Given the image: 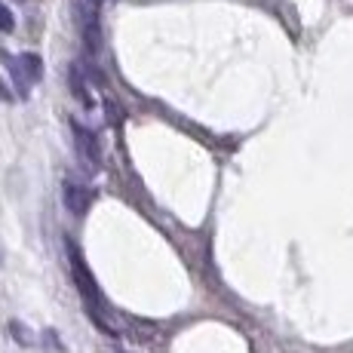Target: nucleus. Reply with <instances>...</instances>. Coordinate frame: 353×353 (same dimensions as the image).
I'll return each mask as SVG.
<instances>
[{"label": "nucleus", "instance_id": "obj_1", "mask_svg": "<svg viewBox=\"0 0 353 353\" xmlns=\"http://www.w3.org/2000/svg\"><path fill=\"white\" fill-rule=\"evenodd\" d=\"M74 148H77V157L83 163L90 172H99L101 166V148H99V139L90 132V129H83L80 123H74Z\"/></svg>", "mask_w": 353, "mask_h": 353}, {"label": "nucleus", "instance_id": "obj_2", "mask_svg": "<svg viewBox=\"0 0 353 353\" xmlns=\"http://www.w3.org/2000/svg\"><path fill=\"white\" fill-rule=\"evenodd\" d=\"M62 203H65V209L71 215L83 219V215L90 212V206H92V191L83 185V181L65 179V185H62Z\"/></svg>", "mask_w": 353, "mask_h": 353}, {"label": "nucleus", "instance_id": "obj_3", "mask_svg": "<svg viewBox=\"0 0 353 353\" xmlns=\"http://www.w3.org/2000/svg\"><path fill=\"white\" fill-rule=\"evenodd\" d=\"M71 274H74V283H77V289H80V295H83V301L90 304H101V298H99V289H96V280H92V274L86 270V264H83V258H80V252L71 246Z\"/></svg>", "mask_w": 353, "mask_h": 353}, {"label": "nucleus", "instance_id": "obj_4", "mask_svg": "<svg viewBox=\"0 0 353 353\" xmlns=\"http://www.w3.org/2000/svg\"><path fill=\"white\" fill-rule=\"evenodd\" d=\"M12 74H16V83L19 86H28V83H37L40 74H43V68H40L37 56L25 52V56H19L16 62H12Z\"/></svg>", "mask_w": 353, "mask_h": 353}, {"label": "nucleus", "instance_id": "obj_5", "mask_svg": "<svg viewBox=\"0 0 353 353\" xmlns=\"http://www.w3.org/2000/svg\"><path fill=\"white\" fill-rule=\"evenodd\" d=\"M71 92H74V96H77L80 101H83L86 108L92 105V99L86 96V83H83V77H80V68H77V65L71 68Z\"/></svg>", "mask_w": 353, "mask_h": 353}, {"label": "nucleus", "instance_id": "obj_6", "mask_svg": "<svg viewBox=\"0 0 353 353\" xmlns=\"http://www.w3.org/2000/svg\"><path fill=\"white\" fill-rule=\"evenodd\" d=\"M0 31H12V12L0 3Z\"/></svg>", "mask_w": 353, "mask_h": 353}]
</instances>
